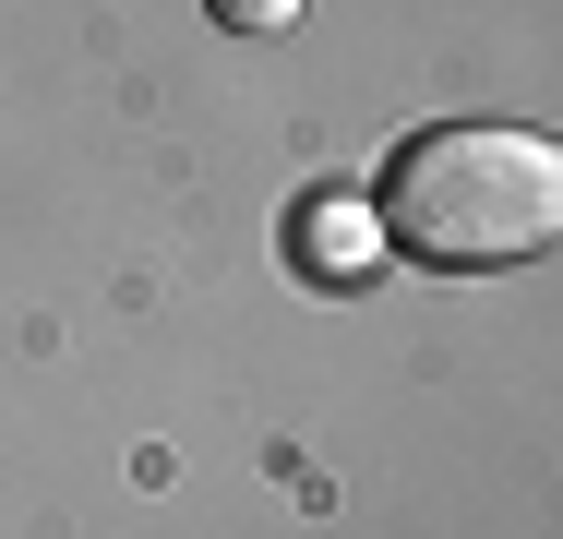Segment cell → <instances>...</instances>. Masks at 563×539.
I'll list each match as a JSON object with an SVG mask.
<instances>
[{"instance_id": "cell-1", "label": "cell", "mask_w": 563, "mask_h": 539, "mask_svg": "<svg viewBox=\"0 0 563 539\" xmlns=\"http://www.w3.org/2000/svg\"><path fill=\"white\" fill-rule=\"evenodd\" d=\"M384 252L432 264V276H492V264H528L552 252L563 228V156L516 120H432L384 156Z\"/></svg>"}, {"instance_id": "cell-2", "label": "cell", "mask_w": 563, "mask_h": 539, "mask_svg": "<svg viewBox=\"0 0 563 539\" xmlns=\"http://www.w3.org/2000/svg\"><path fill=\"white\" fill-rule=\"evenodd\" d=\"M300 264L347 288V276H372V264H384V228H372L360 205H312V216H300Z\"/></svg>"}, {"instance_id": "cell-3", "label": "cell", "mask_w": 563, "mask_h": 539, "mask_svg": "<svg viewBox=\"0 0 563 539\" xmlns=\"http://www.w3.org/2000/svg\"><path fill=\"white\" fill-rule=\"evenodd\" d=\"M217 24H240V36H276V24H300V0H217Z\"/></svg>"}]
</instances>
